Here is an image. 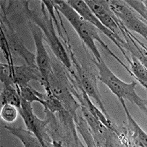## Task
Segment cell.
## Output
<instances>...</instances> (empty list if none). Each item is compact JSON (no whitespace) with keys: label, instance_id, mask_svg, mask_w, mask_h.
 I'll use <instances>...</instances> for the list:
<instances>
[{"label":"cell","instance_id":"ac0fdd59","mask_svg":"<svg viewBox=\"0 0 147 147\" xmlns=\"http://www.w3.org/2000/svg\"><path fill=\"white\" fill-rule=\"evenodd\" d=\"M19 109L13 105L5 103L2 105L1 107V111H0V117L2 120L5 122L11 123L15 122L17 117H18Z\"/></svg>","mask_w":147,"mask_h":147},{"label":"cell","instance_id":"5b68a950","mask_svg":"<svg viewBox=\"0 0 147 147\" xmlns=\"http://www.w3.org/2000/svg\"><path fill=\"white\" fill-rule=\"evenodd\" d=\"M66 2L78 14L80 15L85 20L90 22L92 25H93L94 26L97 28L100 32H102L108 38H109L111 41L113 42L115 45H117V47L122 51L123 54L124 55L125 58L128 60L129 64H130L131 59H129V57L127 56V54H126V52L125 50L126 49V51H129L131 53V55L135 56V51H134V49H133V46L128 44L120 36L116 35L115 34L111 32V31H109L107 28L105 27L104 25L101 23L100 21L92 12V11L90 10L89 7L85 3L83 0H68V1H66Z\"/></svg>","mask_w":147,"mask_h":147},{"label":"cell","instance_id":"ba28073f","mask_svg":"<svg viewBox=\"0 0 147 147\" xmlns=\"http://www.w3.org/2000/svg\"><path fill=\"white\" fill-rule=\"evenodd\" d=\"M19 112L23 120L25 126L29 131H32L41 142L42 147L49 146L47 141H49L47 135L46 127L49 120H41L34 115L32 103L21 98V106L19 108Z\"/></svg>","mask_w":147,"mask_h":147},{"label":"cell","instance_id":"d6986e66","mask_svg":"<svg viewBox=\"0 0 147 147\" xmlns=\"http://www.w3.org/2000/svg\"><path fill=\"white\" fill-rule=\"evenodd\" d=\"M17 88H18V91L20 92V97L22 99H23L28 102H31V103L34 102H40V104L42 105L43 107H44L45 102H43L41 99L36 95L35 89H34L32 87H31L30 86H20V87L18 86Z\"/></svg>","mask_w":147,"mask_h":147},{"label":"cell","instance_id":"52a82bcc","mask_svg":"<svg viewBox=\"0 0 147 147\" xmlns=\"http://www.w3.org/2000/svg\"><path fill=\"white\" fill-rule=\"evenodd\" d=\"M108 3L111 12L129 31L130 30L138 33L146 40V23L137 16L133 13L132 10L124 2V1L110 0L108 1Z\"/></svg>","mask_w":147,"mask_h":147},{"label":"cell","instance_id":"7a4b0ae2","mask_svg":"<svg viewBox=\"0 0 147 147\" xmlns=\"http://www.w3.org/2000/svg\"><path fill=\"white\" fill-rule=\"evenodd\" d=\"M29 2H25V15L27 16L28 21L32 22L33 23L40 27L42 31L43 34L45 35V40L49 44L54 56L57 58L58 60L68 71H71L72 63L69 54L67 52L66 49L65 48L59 38L57 36L53 24L52 19L49 16L45 10V5L41 2V13L42 16H40L37 11L35 10L29 9Z\"/></svg>","mask_w":147,"mask_h":147},{"label":"cell","instance_id":"8992f818","mask_svg":"<svg viewBox=\"0 0 147 147\" xmlns=\"http://www.w3.org/2000/svg\"><path fill=\"white\" fill-rule=\"evenodd\" d=\"M2 16H1V29L4 31L7 38L8 45L11 52H14L22 59H24L25 63L34 68H38L36 63V54L31 52L25 47L21 36L15 31L12 24L8 21L5 8L2 5Z\"/></svg>","mask_w":147,"mask_h":147},{"label":"cell","instance_id":"e0dca14e","mask_svg":"<svg viewBox=\"0 0 147 147\" xmlns=\"http://www.w3.org/2000/svg\"><path fill=\"white\" fill-rule=\"evenodd\" d=\"M13 65L8 63L0 64V80L2 86H16L13 77Z\"/></svg>","mask_w":147,"mask_h":147},{"label":"cell","instance_id":"9c48e42d","mask_svg":"<svg viewBox=\"0 0 147 147\" xmlns=\"http://www.w3.org/2000/svg\"><path fill=\"white\" fill-rule=\"evenodd\" d=\"M28 25L30 28L35 46H36V63L42 75L49 79V75L52 71V65L50 57L45 49L43 43L44 34L40 27L33 23L32 22L28 21Z\"/></svg>","mask_w":147,"mask_h":147},{"label":"cell","instance_id":"44dd1931","mask_svg":"<svg viewBox=\"0 0 147 147\" xmlns=\"http://www.w3.org/2000/svg\"><path fill=\"white\" fill-rule=\"evenodd\" d=\"M0 45H1L2 53H3L5 57L7 59V61L8 62V64L13 65V64L12 54H11L9 45H8V42H7L5 34L2 29L0 30Z\"/></svg>","mask_w":147,"mask_h":147},{"label":"cell","instance_id":"30bf717a","mask_svg":"<svg viewBox=\"0 0 147 147\" xmlns=\"http://www.w3.org/2000/svg\"><path fill=\"white\" fill-rule=\"evenodd\" d=\"M14 80L17 87L29 86L31 80L38 81L44 87L45 92H51L50 84L48 78L42 75L39 68H34L26 63L22 65H13Z\"/></svg>","mask_w":147,"mask_h":147},{"label":"cell","instance_id":"4fadbf2b","mask_svg":"<svg viewBox=\"0 0 147 147\" xmlns=\"http://www.w3.org/2000/svg\"><path fill=\"white\" fill-rule=\"evenodd\" d=\"M4 128L14 135L15 137L21 140L25 147H40L42 146L41 142L37 137L32 131L28 129H24L20 127H12V126H5Z\"/></svg>","mask_w":147,"mask_h":147},{"label":"cell","instance_id":"7c38bea8","mask_svg":"<svg viewBox=\"0 0 147 147\" xmlns=\"http://www.w3.org/2000/svg\"><path fill=\"white\" fill-rule=\"evenodd\" d=\"M120 102H121L123 107L124 109V111H125V113L126 115V117H127L128 120V126H129V129H130V131L131 133H132L133 138H134V140H135V143L138 146H145L146 147L147 146V135L145 131H144L141 129V128L139 126L138 123H136L133 117H131V114L129 113V110L127 109V106H126V103H125V100L122 98L118 99Z\"/></svg>","mask_w":147,"mask_h":147},{"label":"cell","instance_id":"3957f363","mask_svg":"<svg viewBox=\"0 0 147 147\" xmlns=\"http://www.w3.org/2000/svg\"><path fill=\"white\" fill-rule=\"evenodd\" d=\"M94 63L98 69V79L106 85L117 98H122L124 100H127L130 101L131 103H134L140 108V109L146 115V99L141 98L136 93L135 88L137 83L135 81L130 83L123 82L111 71L103 59L100 62L94 60Z\"/></svg>","mask_w":147,"mask_h":147},{"label":"cell","instance_id":"277c9868","mask_svg":"<svg viewBox=\"0 0 147 147\" xmlns=\"http://www.w3.org/2000/svg\"><path fill=\"white\" fill-rule=\"evenodd\" d=\"M49 75L51 92L61 102L65 109L74 118L77 115V109L80 108V104L77 103L72 94L74 86L68 83V77L63 71H56L53 67Z\"/></svg>","mask_w":147,"mask_h":147},{"label":"cell","instance_id":"8fae6325","mask_svg":"<svg viewBox=\"0 0 147 147\" xmlns=\"http://www.w3.org/2000/svg\"><path fill=\"white\" fill-rule=\"evenodd\" d=\"M80 109L82 110L83 117L86 120V122L88 123V126L92 130L96 146H106V141L109 140L112 133L115 132L111 131L104 124H102L100 120H97L86 106L80 105Z\"/></svg>","mask_w":147,"mask_h":147},{"label":"cell","instance_id":"2e32d148","mask_svg":"<svg viewBox=\"0 0 147 147\" xmlns=\"http://www.w3.org/2000/svg\"><path fill=\"white\" fill-rule=\"evenodd\" d=\"M74 120L76 127L79 130L80 134L82 135L84 140L86 141V146H96L92 130L84 117L76 115L74 117Z\"/></svg>","mask_w":147,"mask_h":147},{"label":"cell","instance_id":"5bb4252c","mask_svg":"<svg viewBox=\"0 0 147 147\" xmlns=\"http://www.w3.org/2000/svg\"><path fill=\"white\" fill-rule=\"evenodd\" d=\"M13 105L19 109L21 106V97L16 86H2L1 92V104Z\"/></svg>","mask_w":147,"mask_h":147},{"label":"cell","instance_id":"6da1fadb","mask_svg":"<svg viewBox=\"0 0 147 147\" xmlns=\"http://www.w3.org/2000/svg\"><path fill=\"white\" fill-rule=\"evenodd\" d=\"M52 3L54 5V9L57 11V12L61 13L68 20V21L72 25V27L75 30L78 36H80L81 40H83V42L88 47L90 51H92L93 55L94 56V58L97 62L101 61L103 59L101 57V54L97 49V45L95 44L94 41H97L101 46L103 48L105 51L108 54L111 56L112 57L115 58L117 61L120 64H121L129 74H130L131 76V72L126 65L124 64L120 59H119L115 54H114L107 45L105 44V42L102 40L100 36L99 33L100 31L97 28L94 26L93 25L88 22V21L85 20L80 14H78L66 2V1L63 0H52Z\"/></svg>","mask_w":147,"mask_h":147},{"label":"cell","instance_id":"ffe728a7","mask_svg":"<svg viewBox=\"0 0 147 147\" xmlns=\"http://www.w3.org/2000/svg\"><path fill=\"white\" fill-rule=\"evenodd\" d=\"M124 2L129 6L131 10L136 11L145 20L146 22L147 20V11L146 6L144 4V1H138V0H125Z\"/></svg>","mask_w":147,"mask_h":147},{"label":"cell","instance_id":"9a60e30c","mask_svg":"<svg viewBox=\"0 0 147 147\" xmlns=\"http://www.w3.org/2000/svg\"><path fill=\"white\" fill-rule=\"evenodd\" d=\"M130 71L131 72L132 77L139 81V83L146 88L147 83V69L140 59L135 56L131 55V60L130 63Z\"/></svg>","mask_w":147,"mask_h":147}]
</instances>
